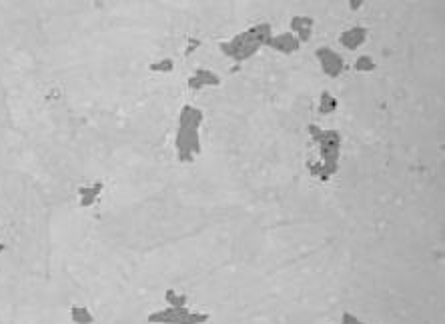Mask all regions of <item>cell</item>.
<instances>
[{
  "label": "cell",
  "mask_w": 445,
  "mask_h": 324,
  "mask_svg": "<svg viewBox=\"0 0 445 324\" xmlns=\"http://www.w3.org/2000/svg\"><path fill=\"white\" fill-rule=\"evenodd\" d=\"M361 4H363V2H353V0H351V2H349V6H351V8H353V10H359V8H361Z\"/></svg>",
  "instance_id": "cell-16"
},
{
  "label": "cell",
  "mask_w": 445,
  "mask_h": 324,
  "mask_svg": "<svg viewBox=\"0 0 445 324\" xmlns=\"http://www.w3.org/2000/svg\"><path fill=\"white\" fill-rule=\"evenodd\" d=\"M148 324H205L209 314L191 310L189 306H167L148 314Z\"/></svg>",
  "instance_id": "cell-4"
},
{
  "label": "cell",
  "mask_w": 445,
  "mask_h": 324,
  "mask_svg": "<svg viewBox=\"0 0 445 324\" xmlns=\"http://www.w3.org/2000/svg\"><path fill=\"white\" fill-rule=\"evenodd\" d=\"M70 321L75 324H92L95 323V316L92 312L85 308V306H72L70 310Z\"/></svg>",
  "instance_id": "cell-10"
},
{
  "label": "cell",
  "mask_w": 445,
  "mask_h": 324,
  "mask_svg": "<svg viewBox=\"0 0 445 324\" xmlns=\"http://www.w3.org/2000/svg\"><path fill=\"white\" fill-rule=\"evenodd\" d=\"M271 37H273V26L269 22H257L245 32L235 34L231 41L221 42L219 48L227 59L235 62H245L249 61L253 54H257L263 46H267Z\"/></svg>",
  "instance_id": "cell-2"
},
{
  "label": "cell",
  "mask_w": 445,
  "mask_h": 324,
  "mask_svg": "<svg viewBox=\"0 0 445 324\" xmlns=\"http://www.w3.org/2000/svg\"><path fill=\"white\" fill-rule=\"evenodd\" d=\"M269 48H273L275 52H281V54H295L297 50L301 48V42L297 41V37L293 32H279V34H273L271 41L267 42Z\"/></svg>",
  "instance_id": "cell-6"
},
{
  "label": "cell",
  "mask_w": 445,
  "mask_h": 324,
  "mask_svg": "<svg viewBox=\"0 0 445 324\" xmlns=\"http://www.w3.org/2000/svg\"><path fill=\"white\" fill-rule=\"evenodd\" d=\"M367 37H369V30L367 28H363V26H351V28H347V30H343L339 34V42L343 48H347V50H357L359 46L365 44L367 41Z\"/></svg>",
  "instance_id": "cell-7"
},
{
  "label": "cell",
  "mask_w": 445,
  "mask_h": 324,
  "mask_svg": "<svg viewBox=\"0 0 445 324\" xmlns=\"http://www.w3.org/2000/svg\"><path fill=\"white\" fill-rule=\"evenodd\" d=\"M221 84V79L212 72V70H207V68H197L195 74L189 79V88H205V86H219Z\"/></svg>",
  "instance_id": "cell-9"
},
{
  "label": "cell",
  "mask_w": 445,
  "mask_h": 324,
  "mask_svg": "<svg viewBox=\"0 0 445 324\" xmlns=\"http://www.w3.org/2000/svg\"><path fill=\"white\" fill-rule=\"evenodd\" d=\"M339 324H365L361 323L359 318L355 316V314H351V312H345L343 316H341V323Z\"/></svg>",
  "instance_id": "cell-14"
},
{
  "label": "cell",
  "mask_w": 445,
  "mask_h": 324,
  "mask_svg": "<svg viewBox=\"0 0 445 324\" xmlns=\"http://www.w3.org/2000/svg\"><path fill=\"white\" fill-rule=\"evenodd\" d=\"M337 99L329 92H321V99H319V112L321 114H331L337 110Z\"/></svg>",
  "instance_id": "cell-11"
},
{
  "label": "cell",
  "mask_w": 445,
  "mask_h": 324,
  "mask_svg": "<svg viewBox=\"0 0 445 324\" xmlns=\"http://www.w3.org/2000/svg\"><path fill=\"white\" fill-rule=\"evenodd\" d=\"M315 57H317L319 64H321V70L329 77V79H337L343 74L345 70V61L343 57L337 54L331 46H319L315 50Z\"/></svg>",
  "instance_id": "cell-5"
},
{
  "label": "cell",
  "mask_w": 445,
  "mask_h": 324,
  "mask_svg": "<svg viewBox=\"0 0 445 324\" xmlns=\"http://www.w3.org/2000/svg\"><path fill=\"white\" fill-rule=\"evenodd\" d=\"M167 303L169 306H187V296L185 294H179V292H175V290H167Z\"/></svg>",
  "instance_id": "cell-13"
},
{
  "label": "cell",
  "mask_w": 445,
  "mask_h": 324,
  "mask_svg": "<svg viewBox=\"0 0 445 324\" xmlns=\"http://www.w3.org/2000/svg\"><path fill=\"white\" fill-rule=\"evenodd\" d=\"M159 68H161L163 72H169L170 68H172V62L163 61V62H159V64H155V66H152V70H159Z\"/></svg>",
  "instance_id": "cell-15"
},
{
  "label": "cell",
  "mask_w": 445,
  "mask_h": 324,
  "mask_svg": "<svg viewBox=\"0 0 445 324\" xmlns=\"http://www.w3.org/2000/svg\"><path fill=\"white\" fill-rule=\"evenodd\" d=\"M313 24H315V21H313L311 17H301V14H297V17L291 19V24H289V26H291V30H289V32H293L299 42L311 41Z\"/></svg>",
  "instance_id": "cell-8"
},
{
  "label": "cell",
  "mask_w": 445,
  "mask_h": 324,
  "mask_svg": "<svg viewBox=\"0 0 445 324\" xmlns=\"http://www.w3.org/2000/svg\"><path fill=\"white\" fill-rule=\"evenodd\" d=\"M375 61H373V57L371 54H359L357 59H355V64H353V68L357 70V72H371V70H375Z\"/></svg>",
  "instance_id": "cell-12"
},
{
  "label": "cell",
  "mask_w": 445,
  "mask_h": 324,
  "mask_svg": "<svg viewBox=\"0 0 445 324\" xmlns=\"http://www.w3.org/2000/svg\"><path fill=\"white\" fill-rule=\"evenodd\" d=\"M309 132L313 141L319 144V162L323 164L325 172L329 179L339 170V150H341V134L337 130H323L315 124L309 126Z\"/></svg>",
  "instance_id": "cell-3"
},
{
  "label": "cell",
  "mask_w": 445,
  "mask_h": 324,
  "mask_svg": "<svg viewBox=\"0 0 445 324\" xmlns=\"http://www.w3.org/2000/svg\"><path fill=\"white\" fill-rule=\"evenodd\" d=\"M205 121V114L201 108L185 104L179 112V126L175 136V148L181 162H192L201 154V126Z\"/></svg>",
  "instance_id": "cell-1"
}]
</instances>
